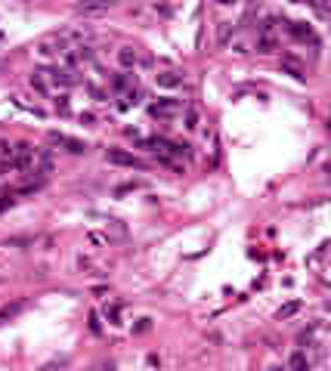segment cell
I'll list each match as a JSON object with an SVG mask.
<instances>
[{
    "label": "cell",
    "instance_id": "obj_1",
    "mask_svg": "<svg viewBox=\"0 0 331 371\" xmlns=\"http://www.w3.org/2000/svg\"><path fill=\"white\" fill-rule=\"evenodd\" d=\"M183 109V102L180 99H170V96H164V99H158V102H152L149 105V115L152 118H170L173 112H180Z\"/></svg>",
    "mask_w": 331,
    "mask_h": 371
},
{
    "label": "cell",
    "instance_id": "obj_2",
    "mask_svg": "<svg viewBox=\"0 0 331 371\" xmlns=\"http://www.w3.org/2000/svg\"><path fill=\"white\" fill-rule=\"evenodd\" d=\"M282 25H285V31L294 37V41H300V44H316V34H313V28H309L307 22H288V19H285Z\"/></svg>",
    "mask_w": 331,
    "mask_h": 371
},
{
    "label": "cell",
    "instance_id": "obj_3",
    "mask_svg": "<svg viewBox=\"0 0 331 371\" xmlns=\"http://www.w3.org/2000/svg\"><path fill=\"white\" fill-rule=\"evenodd\" d=\"M44 74L50 77L47 84H53V87H65V90H68V87H74V84H77V77H74L71 71H68V68H59V65H53L50 71H44Z\"/></svg>",
    "mask_w": 331,
    "mask_h": 371
},
{
    "label": "cell",
    "instance_id": "obj_4",
    "mask_svg": "<svg viewBox=\"0 0 331 371\" xmlns=\"http://www.w3.org/2000/svg\"><path fill=\"white\" fill-rule=\"evenodd\" d=\"M105 158H109V164H118V167H136V170H142V167H145V164L136 158V155L121 152V149H112L109 155H105Z\"/></svg>",
    "mask_w": 331,
    "mask_h": 371
},
{
    "label": "cell",
    "instance_id": "obj_5",
    "mask_svg": "<svg viewBox=\"0 0 331 371\" xmlns=\"http://www.w3.org/2000/svg\"><path fill=\"white\" fill-rule=\"evenodd\" d=\"M50 142L53 145H65L71 155H81V152H87V142H81V139H74V136H65V133H59V130H53L50 133Z\"/></svg>",
    "mask_w": 331,
    "mask_h": 371
},
{
    "label": "cell",
    "instance_id": "obj_6",
    "mask_svg": "<svg viewBox=\"0 0 331 371\" xmlns=\"http://www.w3.org/2000/svg\"><path fill=\"white\" fill-rule=\"evenodd\" d=\"M133 87H136V74H133V71H121V74H115V77H112L109 90H112V93H121V96H124V93H130Z\"/></svg>",
    "mask_w": 331,
    "mask_h": 371
},
{
    "label": "cell",
    "instance_id": "obj_7",
    "mask_svg": "<svg viewBox=\"0 0 331 371\" xmlns=\"http://www.w3.org/2000/svg\"><path fill=\"white\" fill-rule=\"evenodd\" d=\"M288 371H313V362H309L307 349H294L288 356Z\"/></svg>",
    "mask_w": 331,
    "mask_h": 371
},
{
    "label": "cell",
    "instance_id": "obj_8",
    "mask_svg": "<svg viewBox=\"0 0 331 371\" xmlns=\"http://www.w3.org/2000/svg\"><path fill=\"white\" fill-rule=\"evenodd\" d=\"M155 84L164 87V90H173V87L183 84V74L180 71H158V74H155Z\"/></svg>",
    "mask_w": 331,
    "mask_h": 371
},
{
    "label": "cell",
    "instance_id": "obj_9",
    "mask_svg": "<svg viewBox=\"0 0 331 371\" xmlns=\"http://www.w3.org/2000/svg\"><path fill=\"white\" fill-rule=\"evenodd\" d=\"M136 62H140V53H136L133 46H121V50H118V65L124 68V71L136 68Z\"/></svg>",
    "mask_w": 331,
    "mask_h": 371
},
{
    "label": "cell",
    "instance_id": "obj_10",
    "mask_svg": "<svg viewBox=\"0 0 331 371\" xmlns=\"http://www.w3.org/2000/svg\"><path fill=\"white\" fill-rule=\"evenodd\" d=\"M25 306H28V300H16V303H6L3 309H0V325H3L6 319H16V316H19V312H22Z\"/></svg>",
    "mask_w": 331,
    "mask_h": 371
},
{
    "label": "cell",
    "instance_id": "obj_11",
    "mask_svg": "<svg viewBox=\"0 0 331 371\" xmlns=\"http://www.w3.org/2000/svg\"><path fill=\"white\" fill-rule=\"evenodd\" d=\"M183 127H186V130H195L198 127V109L195 105H186V124Z\"/></svg>",
    "mask_w": 331,
    "mask_h": 371
},
{
    "label": "cell",
    "instance_id": "obj_12",
    "mask_svg": "<svg viewBox=\"0 0 331 371\" xmlns=\"http://www.w3.org/2000/svg\"><path fill=\"white\" fill-rule=\"evenodd\" d=\"M105 319L112 322V325H121V306L118 303H112V306H105Z\"/></svg>",
    "mask_w": 331,
    "mask_h": 371
},
{
    "label": "cell",
    "instance_id": "obj_13",
    "mask_svg": "<svg viewBox=\"0 0 331 371\" xmlns=\"http://www.w3.org/2000/svg\"><path fill=\"white\" fill-rule=\"evenodd\" d=\"M68 368V359H56V362H47V365H41L37 371H65Z\"/></svg>",
    "mask_w": 331,
    "mask_h": 371
},
{
    "label": "cell",
    "instance_id": "obj_14",
    "mask_svg": "<svg viewBox=\"0 0 331 371\" xmlns=\"http://www.w3.org/2000/svg\"><path fill=\"white\" fill-rule=\"evenodd\" d=\"M77 13H84V16H99V13H109V3H102V6H77Z\"/></svg>",
    "mask_w": 331,
    "mask_h": 371
},
{
    "label": "cell",
    "instance_id": "obj_15",
    "mask_svg": "<svg viewBox=\"0 0 331 371\" xmlns=\"http://www.w3.org/2000/svg\"><path fill=\"white\" fill-rule=\"evenodd\" d=\"M232 31H236V25H232V22H220V37H217V41H220V44H226Z\"/></svg>",
    "mask_w": 331,
    "mask_h": 371
},
{
    "label": "cell",
    "instance_id": "obj_16",
    "mask_svg": "<svg viewBox=\"0 0 331 371\" xmlns=\"http://www.w3.org/2000/svg\"><path fill=\"white\" fill-rule=\"evenodd\" d=\"M31 87H34V90H41V93L50 90V84H47V77H44V74H31Z\"/></svg>",
    "mask_w": 331,
    "mask_h": 371
},
{
    "label": "cell",
    "instance_id": "obj_17",
    "mask_svg": "<svg viewBox=\"0 0 331 371\" xmlns=\"http://www.w3.org/2000/svg\"><path fill=\"white\" fill-rule=\"evenodd\" d=\"M297 309H300V303H297V300H291V303H285V306L279 309V319H288V316H294Z\"/></svg>",
    "mask_w": 331,
    "mask_h": 371
},
{
    "label": "cell",
    "instance_id": "obj_18",
    "mask_svg": "<svg viewBox=\"0 0 331 371\" xmlns=\"http://www.w3.org/2000/svg\"><path fill=\"white\" fill-rule=\"evenodd\" d=\"M90 331H93V334H102V325H99V312H90Z\"/></svg>",
    "mask_w": 331,
    "mask_h": 371
},
{
    "label": "cell",
    "instance_id": "obj_19",
    "mask_svg": "<svg viewBox=\"0 0 331 371\" xmlns=\"http://www.w3.org/2000/svg\"><path fill=\"white\" fill-rule=\"evenodd\" d=\"M149 328H152V319H140V325L133 328V334H145Z\"/></svg>",
    "mask_w": 331,
    "mask_h": 371
},
{
    "label": "cell",
    "instance_id": "obj_20",
    "mask_svg": "<svg viewBox=\"0 0 331 371\" xmlns=\"http://www.w3.org/2000/svg\"><path fill=\"white\" fill-rule=\"evenodd\" d=\"M56 109H59L62 115H65L68 109H71V105H68V96H56Z\"/></svg>",
    "mask_w": 331,
    "mask_h": 371
},
{
    "label": "cell",
    "instance_id": "obj_21",
    "mask_svg": "<svg viewBox=\"0 0 331 371\" xmlns=\"http://www.w3.org/2000/svg\"><path fill=\"white\" fill-rule=\"evenodd\" d=\"M6 208H13V195H0V210H6Z\"/></svg>",
    "mask_w": 331,
    "mask_h": 371
},
{
    "label": "cell",
    "instance_id": "obj_22",
    "mask_svg": "<svg viewBox=\"0 0 331 371\" xmlns=\"http://www.w3.org/2000/svg\"><path fill=\"white\" fill-rule=\"evenodd\" d=\"M90 241H93V245H105V235H99V232H90Z\"/></svg>",
    "mask_w": 331,
    "mask_h": 371
},
{
    "label": "cell",
    "instance_id": "obj_23",
    "mask_svg": "<svg viewBox=\"0 0 331 371\" xmlns=\"http://www.w3.org/2000/svg\"><path fill=\"white\" fill-rule=\"evenodd\" d=\"M102 371H115V362H102Z\"/></svg>",
    "mask_w": 331,
    "mask_h": 371
}]
</instances>
